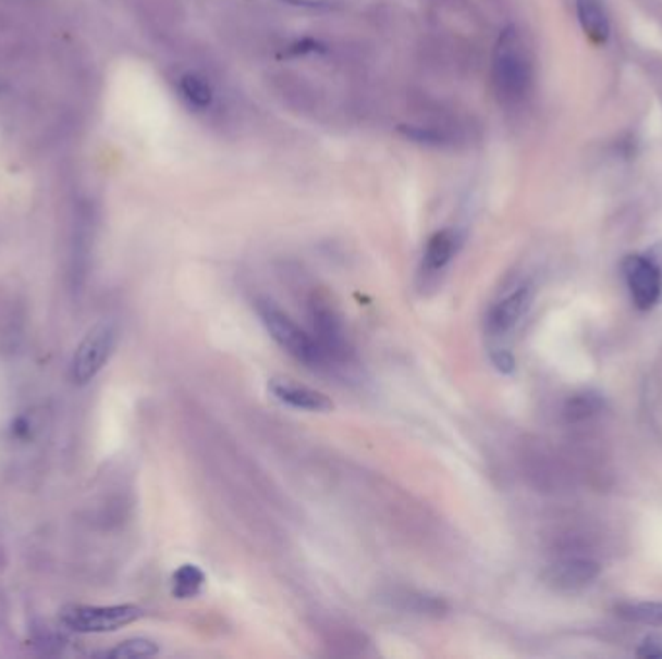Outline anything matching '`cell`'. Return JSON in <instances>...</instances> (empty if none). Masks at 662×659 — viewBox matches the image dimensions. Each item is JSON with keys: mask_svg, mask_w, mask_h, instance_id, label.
Listing matches in <instances>:
<instances>
[{"mask_svg": "<svg viewBox=\"0 0 662 659\" xmlns=\"http://www.w3.org/2000/svg\"><path fill=\"white\" fill-rule=\"evenodd\" d=\"M492 84L505 104L522 103L532 87L531 52L517 27L507 26L492 52Z\"/></svg>", "mask_w": 662, "mask_h": 659, "instance_id": "6da1fadb", "label": "cell"}, {"mask_svg": "<svg viewBox=\"0 0 662 659\" xmlns=\"http://www.w3.org/2000/svg\"><path fill=\"white\" fill-rule=\"evenodd\" d=\"M256 308H258V315H260L266 331L270 333V337L289 356H293L296 362L305 364L306 368H312V370L330 368L316 338L301 330L287 313L281 312L278 306L271 304L268 300H261Z\"/></svg>", "mask_w": 662, "mask_h": 659, "instance_id": "7a4b0ae2", "label": "cell"}, {"mask_svg": "<svg viewBox=\"0 0 662 659\" xmlns=\"http://www.w3.org/2000/svg\"><path fill=\"white\" fill-rule=\"evenodd\" d=\"M144 617V609L132 604L122 606H79L72 604L61 609L62 625L82 634L114 633Z\"/></svg>", "mask_w": 662, "mask_h": 659, "instance_id": "3957f363", "label": "cell"}, {"mask_svg": "<svg viewBox=\"0 0 662 659\" xmlns=\"http://www.w3.org/2000/svg\"><path fill=\"white\" fill-rule=\"evenodd\" d=\"M119 343V330L113 322H99L87 331L70 362V380L87 385L103 370Z\"/></svg>", "mask_w": 662, "mask_h": 659, "instance_id": "277c9868", "label": "cell"}, {"mask_svg": "<svg viewBox=\"0 0 662 659\" xmlns=\"http://www.w3.org/2000/svg\"><path fill=\"white\" fill-rule=\"evenodd\" d=\"M310 320L316 335L314 338L322 348L328 364H348L353 358V347L338 310L326 298L314 296L310 302Z\"/></svg>", "mask_w": 662, "mask_h": 659, "instance_id": "5b68a950", "label": "cell"}, {"mask_svg": "<svg viewBox=\"0 0 662 659\" xmlns=\"http://www.w3.org/2000/svg\"><path fill=\"white\" fill-rule=\"evenodd\" d=\"M532 290L529 283H522L512 288L510 293L500 296L494 304L488 308L485 330L492 340L507 337L512 331L522 322L525 313L529 312L532 304Z\"/></svg>", "mask_w": 662, "mask_h": 659, "instance_id": "8992f818", "label": "cell"}, {"mask_svg": "<svg viewBox=\"0 0 662 659\" xmlns=\"http://www.w3.org/2000/svg\"><path fill=\"white\" fill-rule=\"evenodd\" d=\"M624 275L634 304L639 310H651L662 295V271L657 261L647 256H627Z\"/></svg>", "mask_w": 662, "mask_h": 659, "instance_id": "52a82bcc", "label": "cell"}, {"mask_svg": "<svg viewBox=\"0 0 662 659\" xmlns=\"http://www.w3.org/2000/svg\"><path fill=\"white\" fill-rule=\"evenodd\" d=\"M601 574V564L587 557H564L550 564L544 573V582L560 592L581 590Z\"/></svg>", "mask_w": 662, "mask_h": 659, "instance_id": "ba28073f", "label": "cell"}, {"mask_svg": "<svg viewBox=\"0 0 662 659\" xmlns=\"http://www.w3.org/2000/svg\"><path fill=\"white\" fill-rule=\"evenodd\" d=\"M271 395L289 408L295 410H305V412H316V414H328L335 405L333 400L322 393V390L310 389L306 385L283 380V377H273L268 385Z\"/></svg>", "mask_w": 662, "mask_h": 659, "instance_id": "9c48e42d", "label": "cell"}, {"mask_svg": "<svg viewBox=\"0 0 662 659\" xmlns=\"http://www.w3.org/2000/svg\"><path fill=\"white\" fill-rule=\"evenodd\" d=\"M459 248V236L452 228L438 231L428 238L425 256H422V268L427 273H440L444 271L450 261L455 258Z\"/></svg>", "mask_w": 662, "mask_h": 659, "instance_id": "30bf717a", "label": "cell"}, {"mask_svg": "<svg viewBox=\"0 0 662 659\" xmlns=\"http://www.w3.org/2000/svg\"><path fill=\"white\" fill-rule=\"evenodd\" d=\"M575 9L579 26L592 43H606L610 37V20L601 0H575Z\"/></svg>", "mask_w": 662, "mask_h": 659, "instance_id": "8fae6325", "label": "cell"}, {"mask_svg": "<svg viewBox=\"0 0 662 659\" xmlns=\"http://www.w3.org/2000/svg\"><path fill=\"white\" fill-rule=\"evenodd\" d=\"M179 94L183 97L186 103L191 104L192 109H209L216 99L213 86L209 84L206 76H201L198 72H186L179 79Z\"/></svg>", "mask_w": 662, "mask_h": 659, "instance_id": "7c38bea8", "label": "cell"}, {"mask_svg": "<svg viewBox=\"0 0 662 659\" xmlns=\"http://www.w3.org/2000/svg\"><path fill=\"white\" fill-rule=\"evenodd\" d=\"M206 584V574L196 564L179 567L171 579V592L176 599L196 598Z\"/></svg>", "mask_w": 662, "mask_h": 659, "instance_id": "4fadbf2b", "label": "cell"}, {"mask_svg": "<svg viewBox=\"0 0 662 659\" xmlns=\"http://www.w3.org/2000/svg\"><path fill=\"white\" fill-rule=\"evenodd\" d=\"M602 407H604V399L597 390H584V393H577V395L566 400L564 418L567 422L577 424V422H585L594 414H599Z\"/></svg>", "mask_w": 662, "mask_h": 659, "instance_id": "5bb4252c", "label": "cell"}, {"mask_svg": "<svg viewBox=\"0 0 662 659\" xmlns=\"http://www.w3.org/2000/svg\"><path fill=\"white\" fill-rule=\"evenodd\" d=\"M616 613L629 623L662 626V601H629L620 604Z\"/></svg>", "mask_w": 662, "mask_h": 659, "instance_id": "9a60e30c", "label": "cell"}, {"mask_svg": "<svg viewBox=\"0 0 662 659\" xmlns=\"http://www.w3.org/2000/svg\"><path fill=\"white\" fill-rule=\"evenodd\" d=\"M159 654V644L149 638H128L124 643L117 644L113 650L105 651V658L111 659H138L154 658Z\"/></svg>", "mask_w": 662, "mask_h": 659, "instance_id": "2e32d148", "label": "cell"}, {"mask_svg": "<svg viewBox=\"0 0 662 659\" xmlns=\"http://www.w3.org/2000/svg\"><path fill=\"white\" fill-rule=\"evenodd\" d=\"M490 360H492V364L497 365L498 372L514 373L515 358L512 350L504 347H492L490 348Z\"/></svg>", "mask_w": 662, "mask_h": 659, "instance_id": "e0dca14e", "label": "cell"}, {"mask_svg": "<svg viewBox=\"0 0 662 659\" xmlns=\"http://www.w3.org/2000/svg\"><path fill=\"white\" fill-rule=\"evenodd\" d=\"M637 656L645 659H662V638H659V636H647L641 646H639Z\"/></svg>", "mask_w": 662, "mask_h": 659, "instance_id": "ac0fdd59", "label": "cell"}, {"mask_svg": "<svg viewBox=\"0 0 662 659\" xmlns=\"http://www.w3.org/2000/svg\"><path fill=\"white\" fill-rule=\"evenodd\" d=\"M283 2L296 9L330 10L335 9L340 0H283Z\"/></svg>", "mask_w": 662, "mask_h": 659, "instance_id": "d6986e66", "label": "cell"}]
</instances>
